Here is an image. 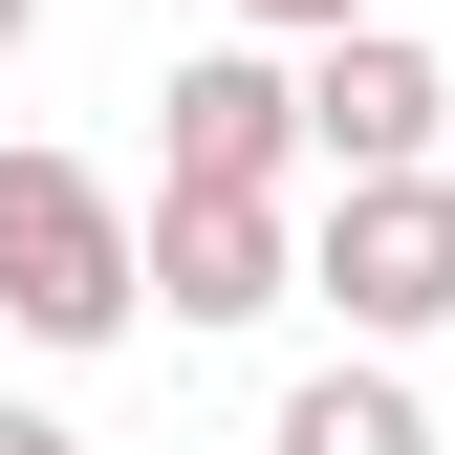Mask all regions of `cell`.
Segmentation results:
<instances>
[{
    "mask_svg": "<svg viewBox=\"0 0 455 455\" xmlns=\"http://www.w3.org/2000/svg\"><path fill=\"white\" fill-rule=\"evenodd\" d=\"M22 22H44V0H0V44H22Z\"/></svg>",
    "mask_w": 455,
    "mask_h": 455,
    "instance_id": "obj_8",
    "label": "cell"
},
{
    "mask_svg": "<svg viewBox=\"0 0 455 455\" xmlns=\"http://www.w3.org/2000/svg\"><path fill=\"white\" fill-rule=\"evenodd\" d=\"M0 455H87V434H66V412H0Z\"/></svg>",
    "mask_w": 455,
    "mask_h": 455,
    "instance_id": "obj_7",
    "label": "cell"
},
{
    "mask_svg": "<svg viewBox=\"0 0 455 455\" xmlns=\"http://www.w3.org/2000/svg\"><path fill=\"white\" fill-rule=\"evenodd\" d=\"M282 108H304V152H325V174H434V44H390V22H325V66L304 87H282Z\"/></svg>",
    "mask_w": 455,
    "mask_h": 455,
    "instance_id": "obj_3",
    "label": "cell"
},
{
    "mask_svg": "<svg viewBox=\"0 0 455 455\" xmlns=\"http://www.w3.org/2000/svg\"><path fill=\"white\" fill-rule=\"evenodd\" d=\"M0 325L22 347H108L131 325V217H108V174L0 152Z\"/></svg>",
    "mask_w": 455,
    "mask_h": 455,
    "instance_id": "obj_1",
    "label": "cell"
},
{
    "mask_svg": "<svg viewBox=\"0 0 455 455\" xmlns=\"http://www.w3.org/2000/svg\"><path fill=\"white\" fill-rule=\"evenodd\" d=\"M152 152H174L152 196H282L304 108H282V66H260V44H196V66H174V131H152Z\"/></svg>",
    "mask_w": 455,
    "mask_h": 455,
    "instance_id": "obj_5",
    "label": "cell"
},
{
    "mask_svg": "<svg viewBox=\"0 0 455 455\" xmlns=\"http://www.w3.org/2000/svg\"><path fill=\"white\" fill-rule=\"evenodd\" d=\"M282 455H434V412L390 369H304V390H282Z\"/></svg>",
    "mask_w": 455,
    "mask_h": 455,
    "instance_id": "obj_6",
    "label": "cell"
},
{
    "mask_svg": "<svg viewBox=\"0 0 455 455\" xmlns=\"http://www.w3.org/2000/svg\"><path fill=\"white\" fill-rule=\"evenodd\" d=\"M304 282L369 325V347H434L455 325V174H347L325 239H304Z\"/></svg>",
    "mask_w": 455,
    "mask_h": 455,
    "instance_id": "obj_2",
    "label": "cell"
},
{
    "mask_svg": "<svg viewBox=\"0 0 455 455\" xmlns=\"http://www.w3.org/2000/svg\"><path fill=\"white\" fill-rule=\"evenodd\" d=\"M152 282H174V325H260L304 282V239H282V196H152L131 217V304Z\"/></svg>",
    "mask_w": 455,
    "mask_h": 455,
    "instance_id": "obj_4",
    "label": "cell"
}]
</instances>
